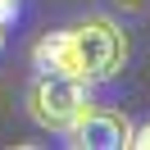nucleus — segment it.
Here are the masks:
<instances>
[{
  "instance_id": "5",
  "label": "nucleus",
  "mask_w": 150,
  "mask_h": 150,
  "mask_svg": "<svg viewBox=\"0 0 150 150\" xmlns=\"http://www.w3.org/2000/svg\"><path fill=\"white\" fill-rule=\"evenodd\" d=\"M18 9H23V0H0V23L9 28V23L18 18Z\"/></svg>"
},
{
  "instance_id": "7",
  "label": "nucleus",
  "mask_w": 150,
  "mask_h": 150,
  "mask_svg": "<svg viewBox=\"0 0 150 150\" xmlns=\"http://www.w3.org/2000/svg\"><path fill=\"white\" fill-rule=\"evenodd\" d=\"M0 50H5V23H0Z\"/></svg>"
},
{
  "instance_id": "4",
  "label": "nucleus",
  "mask_w": 150,
  "mask_h": 150,
  "mask_svg": "<svg viewBox=\"0 0 150 150\" xmlns=\"http://www.w3.org/2000/svg\"><path fill=\"white\" fill-rule=\"evenodd\" d=\"M32 68H37V73L82 77V59H77L73 32H68V28H55V32H46V37H37V46H32Z\"/></svg>"
},
{
  "instance_id": "2",
  "label": "nucleus",
  "mask_w": 150,
  "mask_h": 150,
  "mask_svg": "<svg viewBox=\"0 0 150 150\" xmlns=\"http://www.w3.org/2000/svg\"><path fill=\"white\" fill-rule=\"evenodd\" d=\"M91 82L82 77H64V73H37V82L28 86V118L41 132L64 137L86 109H91Z\"/></svg>"
},
{
  "instance_id": "6",
  "label": "nucleus",
  "mask_w": 150,
  "mask_h": 150,
  "mask_svg": "<svg viewBox=\"0 0 150 150\" xmlns=\"http://www.w3.org/2000/svg\"><path fill=\"white\" fill-rule=\"evenodd\" d=\"M132 150H150V123L132 127Z\"/></svg>"
},
{
  "instance_id": "1",
  "label": "nucleus",
  "mask_w": 150,
  "mask_h": 150,
  "mask_svg": "<svg viewBox=\"0 0 150 150\" xmlns=\"http://www.w3.org/2000/svg\"><path fill=\"white\" fill-rule=\"evenodd\" d=\"M73 32V46H77V59H82V82L100 86V82H114V77L127 68V32H123L118 18L109 14H86V18L68 23Z\"/></svg>"
},
{
  "instance_id": "3",
  "label": "nucleus",
  "mask_w": 150,
  "mask_h": 150,
  "mask_svg": "<svg viewBox=\"0 0 150 150\" xmlns=\"http://www.w3.org/2000/svg\"><path fill=\"white\" fill-rule=\"evenodd\" d=\"M64 137L73 150H123L132 146V118L123 109H109V105H91Z\"/></svg>"
}]
</instances>
